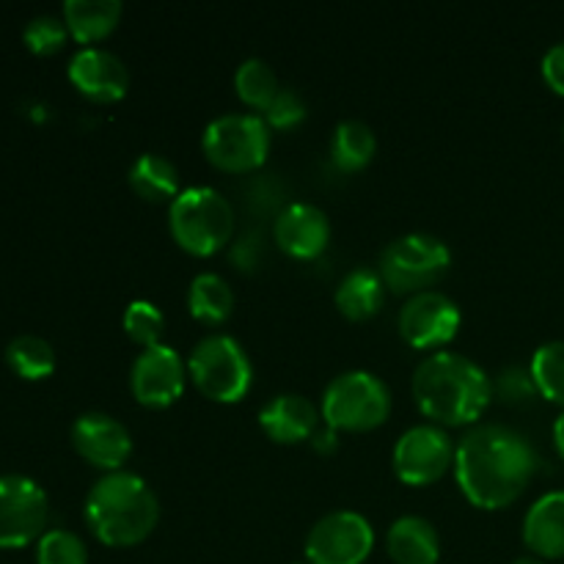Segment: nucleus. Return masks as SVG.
I'll return each instance as SVG.
<instances>
[{"label":"nucleus","mask_w":564,"mask_h":564,"mask_svg":"<svg viewBox=\"0 0 564 564\" xmlns=\"http://www.w3.org/2000/svg\"><path fill=\"white\" fill-rule=\"evenodd\" d=\"M512 564H545V562L540 560V556H518V560Z\"/></svg>","instance_id":"nucleus-36"},{"label":"nucleus","mask_w":564,"mask_h":564,"mask_svg":"<svg viewBox=\"0 0 564 564\" xmlns=\"http://www.w3.org/2000/svg\"><path fill=\"white\" fill-rule=\"evenodd\" d=\"M460 323V306L438 290H424L408 297L405 306L400 308V319H397L402 339L419 350L455 339Z\"/></svg>","instance_id":"nucleus-12"},{"label":"nucleus","mask_w":564,"mask_h":564,"mask_svg":"<svg viewBox=\"0 0 564 564\" xmlns=\"http://www.w3.org/2000/svg\"><path fill=\"white\" fill-rule=\"evenodd\" d=\"M336 427H330V424H325V427H317L314 430V435H312V444H314V449H319V452H334L336 449Z\"/></svg>","instance_id":"nucleus-34"},{"label":"nucleus","mask_w":564,"mask_h":564,"mask_svg":"<svg viewBox=\"0 0 564 564\" xmlns=\"http://www.w3.org/2000/svg\"><path fill=\"white\" fill-rule=\"evenodd\" d=\"M303 119H306V99H303L301 91H295L292 86H281L279 94L273 97V102L264 108V121H268V127H279V130L295 127L297 121Z\"/></svg>","instance_id":"nucleus-32"},{"label":"nucleus","mask_w":564,"mask_h":564,"mask_svg":"<svg viewBox=\"0 0 564 564\" xmlns=\"http://www.w3.org/2000/svg\"><path fill=\"white\" fill-rule=\"evenodd\" d=\"M391 413V391L383 378L367 369L339 372L323 394V419L336 430H372Z\"/></svg>","instance_id":"nucleus-6"},{"label":"nucleus","mask_w":564,"mask_h":564,"mask_svg":"<svg viewBox=\"0 0 564 564\" xmlns=\"http://www.w3.org/2000/svg\"><path fill=\"white\" fill-rule=\"evenodd\" d=\"M273 235L275 242L292 257H319L330 240L328 213L312 202H292L275 218Z\"/></svg>","instance_id":"nucleus-16"},{"label":"nucleus","mask_w":564,"mask_h":564,"mask_svg":"<svg viewBox=\"0 0 564 564\" xmlns=\"http://www.w3.org/2000/svg\"><path fill=\"white\" fill-rule=\"evenodd\" d=\"M132 191L138 196L149 198V202H165V198L180 193V171H176L174 160L158 152H143L132 160L130 171H127Z\"/></svg>","instance_id":"nucleus-22"},{"label":"nucleus","mask_w":564,"mask_h":564,"mask_svg":"<svg viewBox=\"0 0 564 564\" xmlns=\"http://www.w3.org/2000/svg\"><path fill=\"white\" fill-rule=\"evenodd\" d=\"M202 149L224 171H251L259 169L268 158L270 127L262 116L229 110L204 127Z\"/></svg>","instance_id":"nucleus-8"},{"label":"nucleus","mask_w":564,"mask_h":564,"mask_svg":"<svg viewBox=\"0 0 564 564\" xmlns=\"http://www.w3.org/2000/svg\"><path fill=\"white\" fill-rule=\"evenodd\" d=\"M86 523L105 545H135L154 532L160 499L143 477L132 471H108L86 496Z\"/></svg>","instance_id":"nucleus-3"},{"label":"nucleus","mask_w":564,"mask_h":564,"mask_svg":"<svg viewBox=\"0 0 564 564\" xmlns=\"http://www.w3.org/2000/svg\"><path fill=\"white\" fill-rule=\"evenodd\" d=\"M6 364L25 380H42L53 375L55 350L36 334H20L6 345Z\"/></svg>","instance_id":"nucleus-25"},{"label":"nucleus","mask_w":564,"mask_h":564,"mask_svg":"<svg viewBox=\"0 0 564 564\" xmlns=\"http://www.w3.org/2000/svg\"><path fill=\"white\" fill-rule=\"evenodd\" d=\"M413 397L433 424H468L494 400V378L474 358L438 350L419 361Z\"/></svg>","instance_id":"nucleus-2"},{"label":"nucleus","mask_w":564,"mask_h":564,"mask_svg":"<svg viewBox=\"0 0 564 564\" xmlns=\"http://www.w3.org/2000/svg\"><path fill=\"white\" fill-rule=\"evenodd\" d=\"M554 444H556V449H560V455L564 457V411L556 416V422H554Z\"/></svg>","instance_id":"nucleus-35"},{"label":"nucleus","mask_w":564,"mask_h":564,"mask_svg":"<svg viewBox=\"0 0 564 564\" xmlns=\"http://www.w3.org/2000/svg\"><path fill=\"white\" fill-rule=\"evenodd\" d=\"M378 149L372 127L361 119H341L330 138V158L341 171H358L372 160Z\"/></svg>","instance_id":"nucleus-24"},{"label":"nucleus","mask_w":564,"mask_h":564,"mask_svg":"<svg viewBox=\"0 0 564 564\" xmlns=\"http://www.w3.org/2000/svg\"><path fill=\"white\" fill-rule=\"evenodd\" d=\"M69 80L94 102H113L130 88V69L116 53L105 47H80L69 58Z\"/></svg>","instance_id":"nucleus-15"},{"label":"nucleus","mask_w":564,"mask_h":564,"mask_svg":"<svg viewBox=\"0 0 564 564\" xmlns=\"http://www.w3.org/2000/svg\"><path fill=\"white\" fill-rule=\"evenodd\" d=\"M259 424L279 444H297L303 438H312L314 430L319 427V411L308 397L284 391L259 411Z\"/></svg>","instance_id":"nucleus-17"},{"label":"nucleus","mask_w":564,"mask_h":564,"mask_svg":"<svg viewBox=\"0 0 564 564\" xmlns=\"http://www.w3.org/2000/svg\"><path fill=\"white\" fill-rule=\"evenodd\" d=\"M523 543L543 560L564 556V490H551L529 507L523 518Z\"/></svg>","instance_id":"nucleus-18"},{"label":"nucleus","mask_w":564,"mask_h":564,"mask_svg":"<svg viewBox=\"0 0 564 564\" xmlns=\"http://www.w3.org/2000/svg\"><path fill=\"white\" fill-rule=\"evenodd\" d=\"M50 499L25 474L0 477V549H25L44 534Z\"/></svg>","instance_id":"nucleus-9"},{"label":"nucleus","mask_w":564,"mask_h":564,"mask_svg":"<svg viewBox=\"0 0 564 564\" xmlns=\"http://www.w3.org/2000/svg\"><path fill=\"white\" fill-rule=\"evenodd\" d=\"M235 88L237 94H240L242 102L251 105V108L264 110L270 102H273L275 94H279L281 83H279V75H275V69L268 64V61L259 58V55H251V58H246L240 66H237Z\"/></svg>","instance_id":"nucleus-26"},{"label":"nucleus","mask_w":564,"mask_h":564,"mask_svg":"<svg viewBox=\"0 0 564 564\" xmlns=\"http://www.w3.org/2000/svg\"><path fill=\"white\" fill-rule=\"evenodd\" d=\"M72 444L88 463L119 471L132 452V435L116 416L105 411H86L72 424Z\"/></svg>","instance_id":"nucleus-14"},{"label":"nucleus","mask_w":564,"mask_h":564,"mask_svg":"<svg viewBox=\"0 0 564 564\" xmlns=\"http://www.w3.org/2000/svg\"><path fill=\"white\" fill-rule=\"evenodd\" d=\"M295 564H303V562H295Z\"/></svg>","instance_id":"nucleus-37"},{"label":"nucleus","mask_w":564,"mask_h":564,"mask_svg":"<svg viewBox=\"0 0 564 564\" xmlns=\"http://www.w3.org/2000/svg\"><path fill=\"white\" fill-rule=\"evenodd\" d=\"M529 369H532L540 394L556 405H564V339L540 345Z\"/></svg>","instance_id":"nucleus-27"},{"label":"nucleus","mask_w":564,"mask_h":564,"mask_svg":"<svg viewBox=\"0 0 564 564\" xmlns=\"http://www.w3.org/2000/svg\"><path fill=\"white\" fill-rule=\"evenodd\" d=\"M375 529L364 512L334 510L306 538L308 564H364L372 554Z\"/></svg>","instance_id":"nucleus-10"},{"label":"nucleus","mask_w":564,"mask_h":564,"mask_svg":"<svg viewBox=\"0 0 564 564\" xmlns=\"http://www.w3.org/2000/svg\"><path fill=\"white\" fill-rule=\"evenodd\" d=\"M543 77L556 94L564 97V39L562 42L551 44L549 53L543 55Z\"/></svg>","instance_id":"nucleus-33"},{"label":"nucleus","mask_w":564,"mask_h":564,"mask_svg":"<svg viewBox=\"0 0 564 564\" xmlns=\"http://www.w3.org/2000/svg\"><path fill=\"white\" fill-rule=\"evenodd\" d=\"M386 549L397 564H438L441 538L424 516H400L389 527Z\"/></svg>","instance_id":"nucleus-19"},{"label":"nucleus","mask_w":564,"mask_h":564,"mask_svg":"<svg viewBox=\"0 0 564 564\" xmlns=\"http://www.w3.org/2000/svg\"><path fill=\"white\" fill-rule=\"evenodd\" d=\"M66 39H69V28H66V22L55 14H36L33 20H28L25 28H22V42H25L28 50L36 55L58 53L66 44Z\"/></svg>","instance_id":"nucleus-30"},{"label":"nucleus","mask_w":564,"mask_h":564,"mask_svg":"<svg viewBox=\"0 0 564 564\" xmlns=\"http://www.w3.org/2000/svg\"><path fill=\"white\" fill-rule=\"evenodd\" d=\"M187 372L204 397L215 402H237L251 389L253 364L235 336L207 334L193 345Z\"/></svg>","instance_id":"nucleus-5"},{"label":"nucleus","mask_w":564,"mask_h":564,"mask_svg":"<svg viewBox=\"0 0 564 564\" xmlns=\"http://www.w3.org/2000/svg\"><path fill=\"white\" fill-rule=\"evenodd\" d=\"M386 301V281L378 270L356 268L339 281L336 286V306L345 317L367 319L380 312Z\"/></svg>","instance_id":"nucleus-20"},{"label":"nucleus","mask_w":564,"mask_h":564,"mask_svg":"<svg viewBox=\"0 0 564 564\" xmlns=\"http://www.w3.org/2000/svg\"><path fill=\"white\" fill-rule=\"evenodd\" d=\"M187 308L196 319L202 323H224L226 317L235 308V290H231L229 281L224 279L215 270H204L196 279L191 281V290H187Z\"/></svg>","instance_id":"nucleus-23"},{"label":"nucleus","mask_w":564,"mask_h":564,"mask_svg":"<svg viewBox=\"0 0 564 564\" xmlns=\"http://www.w3.org/2000/svg\"><path fill=\"white\" fill-rule=\"evenodd\" d=\"M538 394L540 389L534 383L532 369L521 367V364H507L494 378V397H499L507 405H523V402H532Z\"/></svg>","instance_id":"nucleus-31"},{"label":"nucleus","mask_w":564,"mask_h":564,"mask_svg":"<svg viewBox=\"0 0 564 564\" xmlns=\"http://www.w3.org/2000/svg\"><path fill=\"white\" fill-rule=\"evenodd\" d=\"M124 330L143 347L160 345L165 334V317L152 301H132L124 308Z\"/></svg>","instance_id":"nucleus-29"},{"label":"nucleus","mask_w":564,"mask_h":564,"mask_svg":"<svg viewBox=\"0 0 564 564\" xmlns=\"http://www.w3.org/2000/svg\"><path fill=\"white\" fill-rule=\"evenodd\" d=\"M455 441L441 424H413L394 446V471L408 485H430L455 466Z\"/></svg>","instance_id":"nucleus-11"},{"label":"nucleus","mask_w":564,"mask_h":564,"mask_svg":"<svg viewBox=\"0 0 564 564\" xmlns=\"http://www.w3.org/2000/svg\"><path fill=\"white\" fill-rule=\"evenodd\" d=\"M130 386L138 402L149 408H165L185 391V361L171 345L143 347L130 369Z\"/></svg>","instance_id":"nucleus-13"},{"label":"nucleus","mask_w":564,"mask_h":564,"mask_svg":"<svg viewBox=\"0 0 564 564\" xmlns=\"http://www.w3.org/2000/svg\"><path fill=\"white\" fill-rule=\"evenodd\" d=\"M169 226L174 240L185 251L209 257L231 240L235 207L215 187L193 185L176 193V198H171Z\"/></svg>","instance_id":"nucleus-4"},{"label":"nucleus","mask_w":564,"mask_h":564,"mask_svg":"<svg viewBox=\"0 0 564 564\" xmlns=\"http://www.w3.org/2000/svg\"><path fill=\"white\" fill-rule=\"evenodd\" d=\"M532 441L510 424L485 422L468 430L455 452L457 485L482 510L512 505L538 474Z\"/></svg>","instance_id":"nucleus-1"},{"label":"nucleus","mask_w":564,"mask_h":564,"mask_svg":"<svg viewBox=\"0 0 564 564\" xmlns=\"http://www.w3.org/2000/svg\"><path fill=\"white\" fill-rule=\"evenodd\" d=\"M452 251L441 237L408 231L394 237L380 253V279L394 292H424L449 270Z\"/></svg>","instance_id":"nucleus-7"},{"label":"nucleus","mask_w":564,"mask_h":564,"mask_svg":"<svg viewBox=\"0 0 564 564\" xmlns=\"http://www.w3.org/2000/svg\"><path fill=\"white\" fill-rule=\"evenodd\" d=\"M121 20V0H66L64 22L72 36L88 47L108 36Z\"/></svg>","instance_id":"nucleus-21"},{"label":"nucleus","mask_w":564,"mask_h":564,"mask_svg":"<svg viewBox=\"0 0 564 564\" xmlns=\"http://www.w3.org/2000/svg\"><path fill=\"white\" fill-rule=\"evenodd\" d=\"M36 564H88V549L69 529H47L36 540Z\"/></svg>","instance_id":"nucleus-28"}]
</instances>
